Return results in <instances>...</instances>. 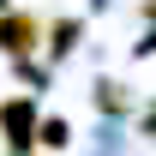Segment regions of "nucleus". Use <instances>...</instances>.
<instances>
[{
	"label": "nucleus",
	"mask_w": 156,
	"mask_h": 156,
	"mask_svg": "<svg viewBox=\"0 0 156 156\" xmlns=\"http://www.w3.org/2000/svg\"><path fill=\"white\" fill-rule=\"evenodd\" d=\"M36 36H42V24L36 18H0V48H6V54H24V48H36Z\"/></svg>",
	"instance_id": "f257e3e1"
},
{
	"label": "nucleus",
	"mask_w": 156,
	"mask_h": 156,
	"mask_svg": "<svg viewBox=\"0 0 156 156\" xmlns=\"http://www.w3.org/2000/svg\"><path fill=\"white\" fill-rule=\"evenodd\" d=\"M0 120H6V144H12V150H24V144L36 138V126H30V102H6Z\"/></svg>",
	"instance_id": "f03ea898"
},
{
	"label": "nucleus",
	"mask_w": 156,
	"mask_h": 156,
	"mask_svg": "<svg viewBox=\"0 0 156 156\" xmlns=\"http://www.w3.org/2000/svg\"><path fill=\"white\" fill-rule=\"evenodd\" d=\"M36 138L48 144V150H60V144H66V120H42V126H36Z\"/></svg>",
	"instance_id": "7ed1b4c3"
},
{
	"label": "nucleus",
	"mask_w": 156,
	"mask_h": 156,
	"mask_svg": "<svg viewBox=\"0 0 156 156\" xmlns=\"http://www.w3.org/2000/svg\"><path fill=\"white\" fill-rule=\"evenodd\" d=\"M144 132H150V138H156V108H150V114H144Z\"/></svg>",
	"instance_id": "20e7f679"
}]
</instances>
